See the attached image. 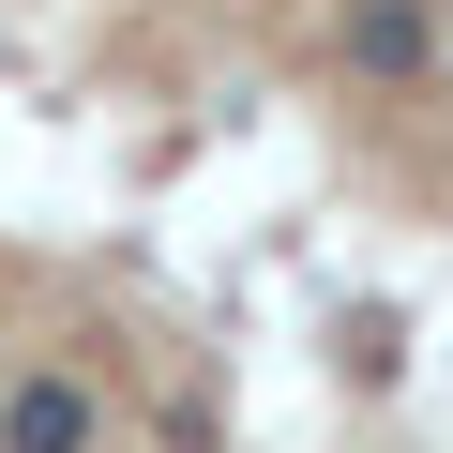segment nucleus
I'll return each mask as SVG.
<instances>
[{
	"label": "nucleus",
	"instance_id": "1",
	"mask_svg": "<svg viewBox=\"0 0 453 453\" xmlns=\"http://www.w3.org/2000/svg\"><path fill=\"white\" fill-rule=\"evenodd\" d=\"M0 453H106V408L76 378H0Z\"/></svg>",
	"mask_w": 453,
	"mask_h": 453
},
{
	"label": "nucleus",
	"instance_id": "2",
	"mask_svg": "<svg viewBox=\"0 0 453 453\" xmlns=\"http://www.w3.org/2000/svg\"><path fill=\"white\" fill-rule=\"evenodd\" d=\"M348 61L363 76H423V0H348Z\"/></svg>",
	"mask_w": 453,
	"mask_h": 453
}]
</instances>
